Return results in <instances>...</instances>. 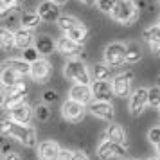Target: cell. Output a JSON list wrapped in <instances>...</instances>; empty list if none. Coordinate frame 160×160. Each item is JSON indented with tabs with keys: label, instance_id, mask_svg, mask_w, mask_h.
I'll use <instances>...</instances> for the list:
<instances>
[{
	"label": "cell",
	"instance_id": "cell-1",
	"mask_svg": "<svg viewBox=\"0 0 160 160\" xmlns=\"http://www.w3.org/2000/svg\"><path fill=\"white\" fill-rule=\"evenodd\" d=\"M0 135L9 138H16L20 144L27 146V148H34L36 146V130L31 124H20L13 121L11 117H6L0 121Z\"/></svg>",
	"mask_w": 160,
	"mask_h": 160
},
{
	"label": "cell",
	"instance_id": "cell-2",
	"mask_svg": "<svg viewBox=\"0 0 160 160\" xmlns=\"http://www.w3.org/2000/svg\"><path fill=\"white\" fill-rule=\"evenodd\" d=\"M138 11L140 9L133 0H115V6H113V11L110 16L119 23L131 25L138 18Z\"/></svg>",
	"mask_w": 160,
	"mask_h": 160
},
{
	"label": "cell",
	"instance_id": "cell-3",
	"mask_svg": "<svg viewBox=\"0 0 160 160\" xmlns=\"http://www.w3.org/2000/svg\"><path fill=\"white\" fill-rule=\"evenodd\" d=\"M63 76H65L67 79L74 81V85H90L92 83L87 65L78 58L67 59L65 67H63Z\"/></svg>",
	"mask_w": 160,
	"mask_h": 160
},
{
	"label": "cell",
	"instance_id": "cell-4",
	"mask_svg": "<svg viewBox=\"0 0 160 160\" xmlns=\"http://www.w3.org/2000/svg\"><path fill=\"white\" fill-rule=\"evenodd\" d=\"M126 51H128V45L121 43V42H113L104 49V63L112 68L121 67L126 61Z\"/></svg>",
	"mask_w": 160,
	"mask_h": 160
},
{
	"label": "cell",
	"instance_id": "cell-5",
	"mask_svg": "<svg viewBox=\"0 0 160 160\" xmlns=\"http://www.w3.org/2000/svg\"><path fill=\"white\" fill-rule=\"evenodd\" d=\"M126 155V148L122 144H115L108 138H104L101 144L97 146V157L101 160H112L115 157H124Z\"/></svg>",
	"mask_w": 160,
	"mask_h": 160
},
{
	"label": "cell",
	"instance_id": "cell-6",
	"mask_svg": "<svg viewBox=\"0 0 160 160\" xmlns=\"http://www.w3.org/2000/svg\"><path fill=\"white\" fill-rule=\"evenodd\" d=\"M85 104H81L78 101H72V99H67L63 104H61V113L65 117L67 121H70V122H79L83 121V117H85Z\"/></svg>",
	"mask_w": 160,
	"mask_h": 160
},
{
	"label": "cell",
	"instance_id": "cell-7",
	"mask_svg": "<svg viewBox=\"0 0 160 160\" xmlns=\"http://www.w3.org/2000/svg\"><path fill=\"white\" fill-rule=\"evenodd\" d=\"M51 72H52L51 63L43 58H40L38 61L31 63V74L29 76L32 78V81H36V83H47L49 78H51Z\"/></svg>",
	"mask_w": 160,
	"mask_h": 160
},
{
	"label": "cell",
	"instance_id": "cell-8",
	"mask_svg": "<svg viewBox=\"0 0 160 160\" xmlns=\"http://www.w3.org/2000/svg\"><path fill=\"white\" fill-rule=\"evenodd\" d=\"M56 49H58L63 56H67L68 59H74V58H79L81 54H83V45L78 43V42H74L70 38H59L58 43H56Z\"/></svg>",
	"mask_w": 160,
	"mask_h": 160
},
{
	"label": "cell",
	"instance_id": "cell-9",
	"mask_svg": "<svg viewBox=\"0 0 160 160\" xmlns=\"http://www.w3.org/2000/svg\"><path fill=\"white\" fill-rule=\"evenodd\" d=\"M148 106V88H137L130 97V112L131 115H140Z\"/></svg>",
	"mask_w": 160,
	"mask_h": 160
},
{
	"label": "cell",
	"instance_id": "cell-10",
	"mask_svg": "<svg viewBox=\"0 0 160 160\" xmlns=\"http://www.w3.org/2000/svg\"><path fill=\"white\" fill-rule=\"evenodd\" d=\"M131 79H133V74L131 72H124L121 76H117L115 79L112 81L113 95H117V97H126L131 90Z\"/></svg>",
	"mask_w": 160,
	"mask_h": 160
},
{
	"label": "cell",
	"instance_id": "cell-11",
	"mask_svg": "<svg viewBox=\"0 0 160 160\" xmlns=\"http://www.w3.org/2000/svg\"><path fill=\"white\" fill-rule=\"evenodd\" d=\"M36 13L40 15L42 22H58L59 20V6L58 4H54L52 0H45V2H42Z\"/></svg>",
	"mask_w": 160,
	"mask_h": 160
},
{
	"label": "cell",
	"instance_id": "cell-12",
	"mask_svg": "<svg viewBox=\"0 0 160 160\" xmlns=\"http://www.w3.org/2000/svg\"><path fill=\"white\" fill-rule=\"evenodd\" d=\"M90 87H92V94H94L95 101L110 102V99L113 97V88H112V83H108V81H94Z\"/></svg>",
	"mask_w": 160,
	"mask_h": 160
},
{
	"label": "cell",
	"instance_id": "cell-13",
	"mask_svg": "<svg viewBox=\"0 0 160 160\" xmlns=\"http://www.w3.org/2000/svg\"><path fill=\"white\" fill-rule=\"evenodd\" d=\"M32 112H34V108H31L27 102H20V104H16L15 108L9 110L8 113H9V117H11L13 121H16V122L29 124L31 119H32Z\"/></svg>",
	"mask_w": 160,
	"mask_h": 160
},
{
	"label": "cell",
	"instance_id": "cell-14",
	"mask_svg": "<svg viewBox=\"0 0 160 160\" xmlns=\"http://www.w3.org/2000/svg\"><path fill=\"white\" fill-rule=\"evenodd\" d=\"M68 99H72V101H78L81 104H90L92 99H94V94H92V87L90 85H74L70 88V97Z\"/></svg>",
	"mask_w": 160,
	"mask_h": 160
},
{
	"label": "cell",
	"instance_id": "cell-15",
	"mask_svg": "<svg viewBox=\"0 0 160 160\" xmlns=\"http://www.w3.org/2000/svg\"><path fill=\"white\" fill-rule=\"evenodd\" d=\"M88 110L92 112V115L99 117L102 121H108V122H112V121H113V115H115L112 102H102V101L90 102V108Z\"/></svg>",
	"mask_w": 160,
	"mask_h": 160
},
{
	"label": "cell",
	"instance_id": "cell-16",
	"mask_svg": "<svg viewBox=\"0 0 160 160\" xmlns=\"http://www.w3.org/2000/svg\"><path fill=\"white\" fill-rule=\"evenodd\" d=\"M61 148L54 140H45L38 146V157L42 160H58Z\"/></svg>",
	"mask_w": 160,
	"mask_h": 160
},
{
	"label": "cell",
	"instance_id": "cell-17",
	"mask_svg": "<svg viewBox=\"0 0 160 160\" xmlns=\"http://www.w3.org/2000/svg\"><path fill=\"white\" fill-rule=\"evenodd\" d=\"M34 40H36V38H34V34H32L31 29L20 27V29L15 32V45H16V49H20V51H25V49L32 47V42H34Z\"/></svg>",
	"mask_w": 160,
	"mask_h": 160
},
{
	"label": "cell",
	"instance_id": "cell-18",
	"mask_svg": "<svg viewBox=\"0 0 160 160\" xmlns=\"http://www.w3.org/2000/svg\"><path fill=\"white\" fill-rule=\"evenodd\" d=\"M20 81H22V76L16 74L15 70H11L8 67H2L0 68V87H4L6 90H9V88H13L15 85H18Z\"/></svg>",
	"mask_w": 160,
	"mask_h": 160
},
{
	"label": "cell",
	"instance_id": "cell-19",
	"mask_svg": "<svg viewBox=\"0 0 160 160\" xmlns=\"http://www.w3.org/2000/svg\"><path fill=\"white\" fill-rule=\"evenodd\" d=\"M2 67H8V68H11V70H15L16 74H20V76H27V74H31V63H27L25 59H20V58H11L8 59V61H4L2 63Z\"/></svg>",
	"mask_w": 160,
	"mask_h": 160
},
{
	"label": "cell",
	"instance_id": "cell-20",
	"mask_svg": "<svg viewBox=\"0 0 160 160\" xmlns=\"http://www.w3.org/2000/svg\"><path fill=\"white\" fill-rule=\"evenodd\" d=\"M34 47L38 49V52H40V54L47 56V54H52V52H54L56 43H54V40H52L51 36L42 34V36H38L36 40H34Z\"/></svg>",
	"mask_w": 160,
	"mask_h": 160
},
{
	"label": "cell",
	"instance_id": "cell-21",
	"mask_svg": "<svg viewBox=\"0 0 160 160\" xmlns=\"http://www.w3.org/2000/svg\"><path fill=\"white\" fill-rule=\"evenodd\" d=\"M106 138L115 144H126V131L121 124H110L106 130Z\"/></svg>",
	"mask_w": 160,
	"mask_h": 160
},
{
	"label": "cell",
	"instance_id": "cell-22",
	"mask_svg": "<svg viewBox=\"0 0 160 160\" xmlns=\"http://www.w3.org/2000/svg\"><path fill=\"white\" fill-rule=\"evenodd\" d=\"M0 47L4 51H11L15 45V32L9 27H0Z\"/></svg>",
	"mask_w": 160,
	"mask_h": 160
},
{
	"label": "cell",
	"instance_id": "cell-23",
	"mask_svg": "<svg viewBox=\"0 0 160 160\" xmlns=\"http://www.w3.org/2000/svg\"><path fill=\"white\" fill-rule=\"evenodd\" d=\"M40 22H42V18H40V15H38L36 11H27L20 18V23H22V27H25V29H34V27L40 25Z\"/></svg>",
	"mask_w": 160,
	"mask_h": 160
},
{
	"label": "cell",
	"instance_id": "cell-24",
	"mask_svg": "<svg viewBox=\"0 0 160 160\" xmlns=\"http://www.w3.org/2000/svg\"><path fill=\"white\" fill-rule=\"evenodd\" d=\"M65 36L83 45L85 42H87V38H88V29H87V27H83V25H78L76 29H72V31H68V32H65Z\"/></svg>",
	"mask_w": 160,
	"mask_h": 160
},
{
	"label": "cell",
	"instance_id": "cell-25",
	"mask_svg": "<svg viewBox=\"0 0 160 160\" xmlns=\"http://www.w3.org/2000/svg\"><path fill=\"white\" fill-rule=\"evenodd\" d=\"M112 67H108L106 63L102 65V63H97V65L92 68V76H94L95 81H106L110 78V74H112V70H110Z\"/></svg>",
	"mask_w": 160,
	"mask_h": 160
},
{
	"label": "cell",
	"instance_id": "cell-26",
	"mask_svg": "<svg viewBox=\"0 0 160 160\" xmlns=\"http://www.w3.org/2000/svg\"><path fill=\"white\" fill-rule=\"evenodd\" d=\"M142 38H144L148 43H157V42H160V25H151V27L144 29Z\"/></svg>",
	"mask_w": 160,
	"mask_h": 160
},
{
	"label": "cell",
	"instance_id": "cell-27",
	"mask_svg": "<svg viewBox=\"0 0 160 160\" xmlns=\"http://www.w3.org/2000/svg\"><path fill=\"white\" fill-rule=\"evenodd\" d=\"M58 25H59V29L61 31H65V32H68V31H72L76 29L78 25H81L74 16H59V20H58Z\"/></svg>",
	"mask_w": 160,
	"mask_h": 160
},
{
	"label": "cell",
	"instance_id": "cell-28",
	"mask_svg": "<svg viewBox=\"0 0 160 160\" xmlns=\"http://www.w3.org/2000/svg\"><path fill=\"white\" fill-rule=\"evenodd\" d=\"M142 58V52L135 43H130L128 45V51H126V61L128 63H137L138 59Z\"/></svg>",
	"mask_w": 160,
	"mask_h": 160
},
{
	"label": "cell",
	"instance_id": "cell-29",
	"mask_svg": "<svg viewBox=\"0 0 160 160\" xmlns=\"http://www.w3.org/2000/svg\"><path fill=\"white\" fill-rule=\"evenodd\" d=\"M148 104L149 106H160V88H148Z\"/></svg>",
	"mask_w": 160,
	"mask_h": 160
},
{
	"label": "cell",
	"instance_id": "cell-30",
	"mask_svg": "<svg viewBox=\"0 0 160 160\" xmlns=\"http://www.w3.org/2000/svg\"><path fill=\"white\" fill-rule=\"evenodd\" d=\"M22 59H25L27 63H34L40 59V52H38L36 47H29V49L22 51Z\"/></svg>",
	"mask_w": 160,
	"mask_h": 160
},
{
	"label": "cell",
	"instance_id": "cell-31",
	"mask_svg": "<svg viewBox=\"0 0 160 160\" xmlns=\"http://www.w3.org/2000/svg\"><path fill=\"white\" fill-rule=\"evenodd\" d=\"M34 115H36V121L45 122L51 117V110L47 108V104H38L36 108H34Z\"/></svg>",
	"mask_w": 160,
	"mask_h": 160
},
{
	"label": "cell",
	"instance_id": "cell-32",
	"mask_svg": "<svg viewBox=\"0 0 160 160\" xmlns=\"http://www.w3.org/2000/svg\"><path fill=\"white\" fill-rule=\"evenodd\" d=\"M113 6H115V0H97V8L106 15H112Z\"/></svg>",
	"mask_w": 160,
	"mask_h": 160
},
{
	"label": "cell",
	"instance_id": "cell-33",
	"mask_svg": "<svg viewBox=\"0 0 160 160\" xmlns=\"http://www.w3.org/2000/svg\"><path fill=\"white\" fill-rule=\"evenodd\" d=\"M148 140H149L153 146L160 144V126L158 128H151V130L148 131Z\"/></svg>",
	"mask_w": 160,
	"mask_h": 160
},
{
	"label": "cell",
	"instance_id": "cell-34",
	"mask_svg": "<svg viewBox=\"0 0 160 160\" xmlns=\"http://www.w3.org/2000/svg\"><path fill=\"white\" fill-rule=\"evenodd\" d=\"M42 97H43V102H45V104H49V102H56V101H58V94H56L54 90H45Z\"/></svg>",
	"mask_w": 160,
	"mask_h": 160
},
{
	"label": "cell",
	"instance_id": "cell-35",
	"mask_svg": "<svg viewBox=\"0 0 160 160\" xmlns=\"http://www.w3.org/2000/svg\"><path fill=\"white\" fill-rule=\"evenodd\" d=\"M9 6L4 2V0H0V20H4V18H8L9 16Z\"/></svg>",
	"mask_w": 160,
	"mask_h": 160
},
{
	"label": "cell",
	"instance_id": "cell-36",
	"mask_svg": "<svg viewBox=\"0 0 160 160\" xmlns=\"http://www.w3.org/2000/svg\"><path fill=\"white\" fill-rule=\"evenodd\" d=\"M4 2L9 6L11 11H18V9L22 8V4H23V0H4Z\"/></svg>",
	"mask_w": 160,
	"mask_h": 160
},
{
	"label": "cell",
	"instance_id": "cell-37",
	"mask_svg": "<svg viewBox=\"0 0 160 160\" xmlns=\"http://www.w3.org/2000/svg\"><path fill=\"white\" fill-rule=\"evenodd\" d=\"M72 157H74V151H70V149H61L58 160H72Z\"/></svg>",
	"mask_w": 160,
	"mask_h": 160
},
{
	"label": "cell",
	"instance_id": "cell-38",
	"mask_svg": "<svg viewBox=\"0 0 160 160\" xmlns=\"http://www.w3.org/2000/svg\"><path fill=\"white\" fill-rule=\"evenodd\" d=\"M72 160H90V158L87 157V153H83V151H74Z\"/></svg>",
	"mask_w": 160,
	"mask_h": 160
},
{
	"label": "cell",
	"instance_id": "cell-39",
	"mask_svg": "<svg viewBox=\"0 0 160 160\" xmlns=\"http://www.w3.org/2000/svg\"><path fill=\"white\" fill-rule=\"evenodd\" d=\"M4 160H22V158H20L18 153L11 151V153H6V155H4Z\"/></svg>",
	"mask_w": 160,
	"mask_h": 160
},
{
	"label": "cell",
	"instance_id": "cell-40",
	"mask_svg": "<svg viewBox=\"0 0 160 160\" xmlns=\"http://www.w3.org/2000/svg\"><path fill=\"white\" fill-rule=\"evenodd\" d=\"M149 47H151V51L155 52V54H160V42H157V43H149Z\"/></svg>",
	"mask_w": 160,
	"mask_h": 160
},
{
	"label": "cell",
	"instance_id": "cell-41",
	"mask_svg": "<svg viewBox=\"0 0 160 160\" xmlns=\"http://www.w3.org/2000/svg\"><path fill=\"white\" fill-rule=\"evenodd\" d=\"M6 97H8V95H4L2 92H0V108H2L4 104H6Z\"/></svg>",
	"mask_w": 160,
	"mask_h": 160
},
{
	"label": "cell",
	"instance_id": "cell-42",
	"mask_svg": "<svg viewBox=\"0 0 160 160\" xmlns=\"http://www.w3.org/2000/svg\"><path fill=\"white\" fill-rule=\"evenodd\" d=\"M52 2H54V4H58V6H63V4L68 2V0H52Z\"/></svg>",
	"mask_w": 160,
	"mask_h": 160
},
{
	"label": "cell",
	"instance_id": "cell-43",
	"mask_svg": "<svg viewBox=\"0 0 160 160\" xmlns=\"http://www.w3.org/2000/svg\"><path fill=\"white\" fill-rule=\"evenodd\" d=\"M95 2H97V0H85V4H87V6H94Z\"/></svg>",
	"mask_w": 160,
	"mask_h": 160
},
{
	"label": "cell",
	"instance_id": "cell-44",
	"mask_svg": "<svg viewBox=\"0 0 160 160\" xmlns=\"http://www.w3.org/2000/svg\"><path fill=\"white\" fill-rule=\"evenodd\" d=\"M155 148H157V153H158V155H160V144H157V146H155Z\"/></svg>",
	"mask_w": 160,
	"mask_h": 160
},
{
	"label": "cell",
	"instance_id": "cell-45",
	"mask_svg": "<svg viewBox=\"0 0 160 160\" xmlns=\"http://www.w3.org/2000/svg\"><path fill=\"white\" fill-rule=\"evenodd\" d=\"M149 160H160L158 157H153V158H149Z\"/></svg>",
	"mask_w": 160,
	"mask_h": 160
},
{
	"label": "cell",
	"instance_id": "cell-46",
	"mask_svg": "<svg viewBox=\"0 0 160 160\" xmlns=\"http://www.w3.org/2000/svg\"><path fill=\"white\" fill-rule=\"evenodd\" d=\"M0 160H4V157H2V153H0Z\"/></svg>",
	"mask_w": 160,
	"mask_h": 160
},
{
	"label": "cell",
	"instance_id": "cell-47",
	"mask_svg": "<svg viewBox=\"0 0 160 160\" xmlns=\"http://www.w3.org/2000/svg\"><path fill=\"white\" fill-rule=\"evenodd\" d=\"M158 25H160V18H158Z\"/></svg>",
	"mask_w": 160,
	"mask_h": 160
},
{
	"label": "cell",
	"instance_id": "cell-48",
	"mask_svg": "<svg viewBox=\"0 0 160 160\" xmlns=\"http://www.w3.org/2000/svg\"><path fill=\"white\" fill-rule=\"evenodd\" d=\"M158 6H160V0H158Z\"/></svg>",
	"mask_w": 160,
	"mask_h": 160
},
{
	"label": "cell",
	"instance_id": "cell-49",
	"mask_svg": "<svg viewBox=\"0 0 160 160\" xmlns=\"http://www.w3.org/2000/svg\"><path fill=\"white\" fill-rule=\"evenodd\" d=\"M81 2H85V0H81Z\"/></svg>",
	"mask_w": 160,
	"mask_h": 160
},
{
	"label": "cell",
	"instance_id": "cell-50",
	"mask_svg": "<svg viewBox=\"0 0 160 160\" xmlns=\"http://www.w3.org/2000/svg\"><path fill=\"white\" fill-rule=\"evenodd\" d=\"M158 108H160V106H158Z\"/></svg>",
	"mask_w": 160,
	"mask_h": 160
}]
</instances>
